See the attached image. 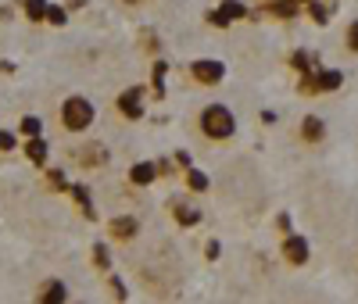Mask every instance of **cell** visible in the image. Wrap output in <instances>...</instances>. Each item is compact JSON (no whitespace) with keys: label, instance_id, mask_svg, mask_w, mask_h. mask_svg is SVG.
Instances as JSON below:
<instances>
[{"label":"cell","instance_id":"9a60e30c","mask_svg":"<svg viewBox=\"0 0 358 304\" xmlns=\"http://www.w3.org/2000/svg\"><path fill=\"white\" fill-rule=\"evenodd\" d=\"M268 8H273L276 18H294V15H297V4H294V0H273Z\"/></svg>","mask_w":358,"mask_h":304},{"label":"cell","instance_id":"d4e9b609","mask_svg":"<svg viewBox=\"0 0 358 304\" xmlns=\"http://www.w3.org/2000/svg\"><path fill=\"white\" fill-rule=\"evenodd\" d=\"M348 47H351V50H358V22L348 29Z\"/></svg>","mask_w":358,"mask_h":304},{"label":"cell","instance_id":"44dd1931","mask_svg":"<svg viewBox=\"0 0 358 304\" xmlns=\"http://www.w3.org/2000/svg\"><path fill=\"white\" fill-rule=\"evenodd\" d=\"M15 133H8V129H0V154H8V150H15Z\"/></svg>","mask_w":358,"mask_h":304},{"label":"cell","instance_id":"e0dca14e","mask_svg":"<svg viewBox=\"0 0 358 304\" xmlns=\"http://www.w3.org/2000/svg\"><path fill=\"white\" fill-rule=\"evenodd\" d=\"M187 182H190V190H197V194H201V190H208V175H204V172H197V168H190V172H187Z\"/></svg>","mask_w":358,"mask_h":304},{"label":"cell","instance_id":"ac0fdd59","mask_svg":"<svg viewBox=\"0 0 358 304\" xmlns=\"http://www.w3.org/2000/svg\"><path fill=\"white\" fill-rule=\"evenodd\" d=\"M176 219H179V222H183V226H194V222H197L201 215H197V211H194V208H187V204H179V208H176Z\"/></svg>","mask_w":358,"mask_h":304},{"label":"cell","instance_id":"7c38bea8","mask_svg":"<svg viewBox=\"0 0 358 304\" xmlns=\"http://www.w3.org/2000/svg\"><path fill=\"white\" fill-rule=\"evenodd\" d=\"M22 11H25L29 22H43V15H47V0H22Z\"/></svg>","mask_w":358,"mask_h":304},{"label":"cell","instance_id":"ba28073f","mask_svg":"<svg viewBox=\"0 0 358 304\" xmlns=\"http://www.w3.org/2000/svg\"><path fill=\"white\" fill-rule=\"evenodd\" d=\"M69 294H65V283L62 280H50V283H43V290H40V301L43 304H62Z\"/></svg>","mask_w":358,"mask_h":304},{"label":"cell","instance_id":"8992f818","mask_svg":"<svg viewBox=\"0 0 358 304\" xmlns=\"http://www.w3.org/2000/svg\"><path fill=\"white\" fill-rule=\"evenodd\" d=\"M25 154H29V161L33 165H47V154H50V147L43 143V136H25Z\"/></svg>","mask_w":358,"mask_h":304},{"label":"cell","instance_id":"6da1fadb","mask_svg":"<svg viewBox=\"0 0 358 304\" xmlns=\"http://www.w3.org/2000/svg\"><path fill=\"white\" fill-rule=\"evenodd\" d=\"M233 126H236V122H233L229 108H222V104L204 108V115H201V129H204V136H212V140H229Z\"/></svg>","mask_w":358,"mask_h":304},{"label":"cell","instance_id":"277c9868","mask_svg":"<svg viewBox=\"0 0 358 304\" xmlns=\"http://www.w3.org/2000/svg\"><path fill=\"white\" fill-rule=\"evenodd\" d=\"M222 65H219V61H197V65H194V79L197 82H204V86H215L219 79H222Z\"/></svg>","mask_w":358,"mask_h":304},{"label":"cell","instance_id":"8fae6325","mask_svg":"<svg viewBox=\"0 0 358 304\" xmlns=\"http://www.w3.org/2000/svg\"><path fill=\"white\" fill-rule=\"evenodd\" d=\"M69 194H72V197H76V204L86 211V219H94V204H90V190H86V187H79V182H72Z\"/></svg>","mask_w":358,"mask_h":304},{"label":"cell","instance_id":"d6986e66","mask_svg":"<svg viewBox=\"0 0 358 304\" xmlns=\"http://www.w3.org/2000/svg\"><path fill=\"white\" fill-rule=\"evenodd\" d=\"M47 182L54 190H69V182H65V175H62V168H47Z\"/></svg>","mask_w":358,"mask_h":304},{"label":"cell","instance_id":"9c48e42d","mask_svg":"<svg viewBox=\"0 0 358 304\" xmlns=\"http://www.w3.org/2000/svg\"><path fill=\"white\" fill-rule=\"evenodd\" d=\"M155 175H158V168H155L151 161H140V165H133V172H129V179L136 182V187H147Z\"/></svg>","mask_w":358,"mask_h":304},{"label":"cell","instance_id":"5b68a950","mask_svg":"<svg viewBox=\"0 0 358 304\" xmlns=\"http://www.w3.org/2000/svg\"><path fill=\"white\" fill-rule=\"evenodd\" d=\"M283 254H287L290 265H305V261H308V243H305L301 236H290V240L283 243Z\"/></svg>","mask_w":358,"mask_h":304},{"label":"cell","instance_id":"2e32d148","mask_svg":"<svg viewBox=\"0 0 358 304\" xmlns=\"http://www.w3.org/2000/svg\"><path fill=\"white\" fill-rule=\"evenodd\" d=\"M40 129H43V126H40L36 115H29V118L18 122V133H22V136H40Z\"/></svg>","mask_w":358,"mask_h":304},{"label":"cell","instance_id":"52a82bcc","mask_svg":"<svg viewBox=\"0 0 358 304\" xmlns=\"http://www.w3.org/2000/svg\"><path fill=\"white\" fill-rule=\"evenodd\" d=\"M140 94H143L140 86H129L126 94L118 97V108H122V115H126V118H140V115H143V111H140Z\"/></svg>","mask_w":358,"mask_h":304},{"label":"cell","instance_id":"7a4b0ae2","mask_svg":"<svg viewBox=\"0 0 358 304\" xmlns=\"http://www.w3.org/2000/svg\"><path fill=\"white\" fill-rule=\"evenodd\" d=\"M90 122H94V104H90L86 97H69L62 104V126L69 133H83Z\"/></svg>","mask_w":358,"mask_h":304},{"label":"cell","instance_id":"484cf974","mask_svg":"<svg viewBox=\"0 0 358 304\" xmlns=\"http://www.w3.org/2000/svg\"><path fill=\"white\" fill-rule=\"evenodd\" d=\"M111 290H115V297H126V287H122V280H111Z\"/></svg>","mask_w":358,"mask_h":304},{"label":"cell","instance_id":"603a6c76","mask_svg":"<svg viewBox=\"0 0 358 304\" xmlns=\"http://www.w3.org/2000/svg\"><path fill=\"white\" fill-rule=\"evenodd\" d=\"M94 265H97V268H108V265H111V258H108V251L101 247V243L94 247Z\"/></svg>","mask_w":358,"mask_h":304},{"label":"cell","instance_id":"83f0119b","mask_svg":"<svg viewBox=\"0 0 358 304\" xmlns=\"http://www.w3.org/2000/svg\"><path fill=\"white\" fill-rule=\"evenodd\" d=\"M129 4H136V0H129Z\"/></svg>","mask_w":358,"mask_h":304},{"label":"cell","instance_id":"3957f363","mask_svg":"<svg viewBox=\"0 0 358 304\" xmlns=\"http://www.w3.org/2000/svg\"><path fill=\"white\" fill-rule=\"evenodd\" d=\"M248 15V8L241 4V0H226V4L219 8V11H212V25H219V29H226L233 18H244Z\"/></svg>","mask_w":358,"mask_h":304},{"label":"cell","instance_id":"5bb4252c","mask_svg":"<svg viewBox=\"0 0 358 304\" xmlns=\"http://www.w3.org/2000/svg\"><path fill=\"white\" fill-rule=\"evenodd\" d=\"M344 82V75L337 72V68H330V72H319V79H315V89H337Z\"/></svg>","mask_w":358,"mask_h":304},{"label":"cell","instance_id":"7402d4cb","mask_svg":"<svg viewBox=\"0 0 358 304\" xmlns=\"http://www.w3.org/2000/svg\"><path fill=\"white\" fill-rule=\"evenodd\" d=\"M308 4H312V18H315V22H326V18H330V11H326L322 0H308Z\"/></svg>","mask_w":358,"mask_h":304},{"label":"cell","instance_id":"cb8c5ba5","mask_svg":"<svg viewBox=\"0 0 358 304\" xmlns=\"http://www.w3.org/2000/svg\"><path fill=\"white\" fill-rule=\"evenodd\" d=\"M290 65H294L297 72H308V65H312V61H308V54H294V57H290Z\"/></svg>","mask_w":358,"mask_h":304},{"label":"cell","instance_id":"30bf717a","mask_svg":"<svg viewBox=\"0 0 358 304\" xmlns=\"http://www.w3.org/2000/svg\"><path fill=\"white\" fill-rule=\"evenodd\" d=\"M111 233L118 240H133L136 236V219H111Z\"/></svg>","mask_w":358,"mask_h":304},{"label":"cell","instance_id":"ffe728a7","mask_svg":"<svg viewBox=\"0 0 358 304\" xmlns=\"http://www.w3.org/2000/svg\"><path fill=\"white\" fill-rule=\"evenodd\" d=\"M43 22H50V25H65V11H62V8H50V4H47V15H43Z\"/></svg>","mask_w":358,"mask_h":304},{"label":"cell","instance_id":"4fadbf2b","mask_svg":"<svg viewBox=\"0 0 358 304\" xmlns=\"http://www.w3.org/2000/svg\"><path fill=\"white\" fill-rule=\"evenodd\" d=\"M301 136H305L308 143H319V140H322V122H319L315 115H308V118H305V126H301Z\"/></svg>","mask_w":358,"mask_h":304},{"label":"cell","instance_id":"4316f807","mask_svg":"<svg viewBox=\"0 0 358 304\" xmlns=\"http://www.w3.org/2000/svg\"><path fill=\"white\" fill-rule=\"evenodd\" d=\"M294 4H301V0H294ZM305 4H308V0H305Z\"/></svg>","mask_w":358,"mask_h":304}]
</instances>
